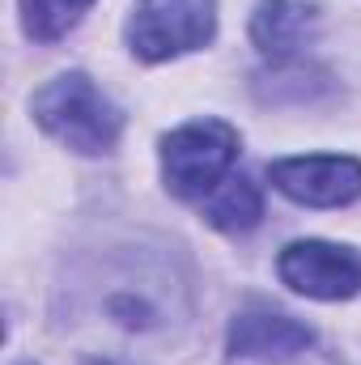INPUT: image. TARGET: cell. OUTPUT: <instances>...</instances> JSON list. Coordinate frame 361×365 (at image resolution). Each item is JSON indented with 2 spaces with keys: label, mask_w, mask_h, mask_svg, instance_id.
<instances>
[{
  "label": "cell",
  "mask_w": 361,
  "mask_h": 365,
  "mask_svg": "<svg viewBox=\"0 0 361 365\" xmlns=\"http://www.w3.org/2000/svg\"><path fill=\"white\" fill-rule=\"evenodd\" d=\"M34 123L73 153H111L123 132V110L86 73H60L30 98Z\"/></svg>",
  "instance_id": "1"
},
{
  "label": "cell",
  "mask_w": 361,
  "mask_h": 365,
  "mask_svg": "<svg viewBox=\"0 0 361 365\" xmlns=\"http://www.w3.org/2000/svg\"><path fill=\"white\" fill-rule=\"evenodd\" d=\"M238 149V128H230L225 119L183 123L162 140V179L179 200H204L234 175Z\"/></svg>",
  "instance_id": "2"
},
{
  "label": "cell",
  "mask_w": 361,
  "mask_h": 365,
  "mask_svg": "<svg viewBox=\"0 0 361 365\" xmlns=\"http://www.w3.org/2000/svg\"><path fill=\"white\" fill-rule=\"evenodd\" d=\"M179 293V280L149 264V259H123L111 264V272L98 280V310L111 327L128 336H149L171 323V302Z\"/></svg>",
  "instance_id": "3"
},
{
  "label": "cell",
  "mask_w": 361,
  "mask_h": 365,
  "mask_svg": "<svg viewBox=\"0 0 361 365\" xmlns=\"http://www.w3.org/2000/svg\"><path fill=\"white\" fill-rule=\"evenodd\" d=\"M217 34V0H136L128 47L145 64H162L208 47Z\"/></svg>",
  "instance_id": "4"
},
{
  "label": "cell",
  "mask_w": 361,
  "mask_h": 365,
  "mask_svg": "<svg viewBox=\"0 0 361 365\" xmlns=\"http://www.w3.org/2000/svg\"><path fill=\"white\" fill-rule=\"evenodd\" d=\"M276 276L315 302H349L361 293V255L353 247H336V242H319V238H302L289 242L276 259Z\"/></svg>",
  "instance_id": "5"
},
{
  "label": "cell",
  "mask_w": 361,
  "mask_h": 365,
  "mask_svg": "<svg viewBox=\"0 0 361 365\" xmlns=\"http://www.w3.org/2000/svg\"><path fill=\"white\" fill-rule=\"evenodd\" d=\"M268 179L280 195L306 208H345L361 195V162L345 153L280 158L268 166Z\"/></svg>",
  "instance_id": "6"
},
{
  "label": "cell",
  "mask_w": 361,
  "mask_h": 365,
  "mask_svg": "<svg viewBox=\"0 0 361 365\" xmlns=\"http://www.w3.org/2000/svg\"><path fill=\"white\" fill-rule=\"evenodd\" d=\"M315 344V331L280 310H243L230 323V357L238 361H293Z\"/></svg>",
  "instance_id": "7"
},
{
  "label": "cell",
  "mask_w": 361,
  "mask_h": 365,
  "mask_svg": "<svg viewBox=\"0 0 361 365\" xmlns=\"http://www.w3.org/2000/svg\"><path fill=\"white\" fill-rule=\"evenodd\" d=\"M315 30V4L306 0H260L251 13V43L272 64H289Z\"/></svg>",
  "instance_id": "8"
},
{
  "label": "cell",
  "mask_w": 361,
  "mask_h": 365,
  "mask_svg": "<svg viewBox=\"0 0 361 365\" xmlns=\"http://www.w3.org/2000/svg\"><path fill=\"white\" fill-rule=\"evenodd\" d=\"M200 208H204V221L213 230H221V234H247L264 217V195H260V187L247 175H230L217 191H208L200 200Z\"/></svg>",
  "instance_id": "9"
},
{
  "label": "cell",
  "mask_w": 361,
  "mask_h": 365,
  "mask_svg": "<svg viewBox=\"0 0 361 365\" xmlns=\"http://www.w3.org/2000/svg\"><path fill=\"white\" fill-rule=\"evenodd\" d=\"M93 0H21V26L34 43H60L86 13Z\"/></svg>",
  "instance_id": "10"
},
{
  "label": "cell",
  "mask_w": 361,
  "mask_h": 365,
  "mask_svg": "<svg viewBox=\"0 0 361 365\" xmlns=\"http://www.w3.org/2000/svg\"><path fill=\"white\" fill-rule=\"evenodd\" d=\"M81 365H128V361H115V357H86Z\"/></svg>",
  "instance_id": "11"
}]
</instances>
